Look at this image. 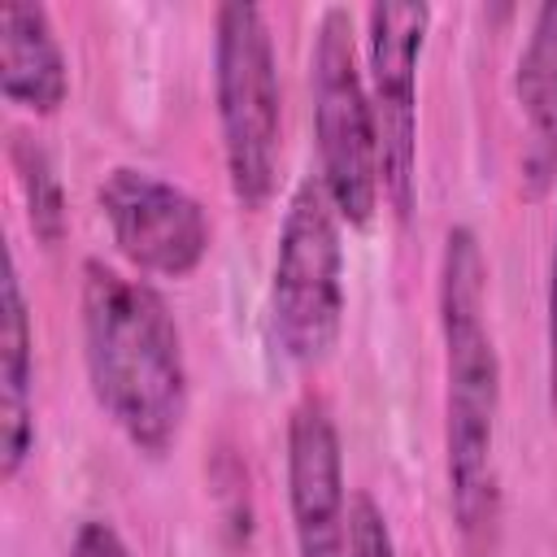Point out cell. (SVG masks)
Segmentation results:
<instances>
[{
    "mask_svg": "<svg viewBox=\"0 0 557 557\" xmlns=\"http://www.w3.org/2000/svg\"><path fill=\"white\" fill-rule=\"evenodd\" d=\"M440 339H444V474L448 509L474 557L500 540V352L487 326V257L470 226H448L440 248Z\"/></svg>",
    "mask_w": 557,
    "mask_h": 557,
    "instance_id": "6da1fadb",
    "label": "cell"
},
{
    "mask_svg": "<svg viewBox=\"0 0 557 557\" xmlns=\"http://www.w3.org/2000/svg\"><path fill=\"white\" fill-rule=\"evenodd\" d=\"M78 322L96 405L131 448L165 457L178 444L191 405L183 331L165 296L139 274L87 257Z\"/></svg>",
    "mask_w": 557,
    "mask_h": 557,
    "instance_id": "7a4b0ae2",
    "label": "cell"
},
{
    "mask_svg": "<svg viewBox=\"0 0 557 557\" xmlns=\"http://www.w3.org/2000/svg\"><path fill=\"white\" fill-rule=\"evenodd\" d=\"M213 100L231 196L261 209L278 183L283 87L265 9L252 0H226L213 13Z\"/></svg>",
    "mask_w": 557,
    "mask_h": 557,
    "instance_id": "3957f363",
    "label": "cell"
},
{
    "mask_svg": "<svg viewBox=\"0 0 557 557\" xmlns=\"http://www.w3.org/2000/svg\"><path fill=\"white\" fill-rule=\"evenodd\" d=\"M309 100H313V144L318 178L348 226H370L383 183H379V139L366 74L357 65L352 17L344 4H326L309 44Z\"/></svg>",
    "mask_w": 557,
    "mask_h": 557,
    "instance_id": "277c9868",
    "label": "cell"
},
{
    "mask_svg": "<svg viewBox=\"0 0 557 557\" xmlns=\"http://www.w3.org/2000/svg\"><path fill=\"white\" fill-rule=\"evenodd\" d=\"M339 213L318 174H305L283 209L274 270H270V322L278 348L296 366L331 357L344 326V235Z\"/></svg>",
    "mask_w": 557,
    "mask_h": 557,
    "instance_id": "5b68a950",
    "label": "cell"
},
{
    "mask_svg": "<svg viewBox=\"0 0 557 557\" xmlns=\"http://www.w3.org/2000/svg\"><path fill=\"white\" fill-rule=\"evenodd\" d=\"M435 9L370 4L366 9V91L379 139V183L396 218L418 200V65Z\"/></svg>",
    "mask_w": 557,
    "mask_h": 557,
    "instance_id": "8992f818",
    "label": "cell"
},
{
    "mask_svg": "<svg viewBox=\"0 0 557 557\" xmlns=\"http://www.w3.org/2000/svg\"><path fill=\"white\" fill-rule=\"evenodd\" d=\"M96 200L117 252L139 274L183 278L209 257V244H213L209 213L178 183L139 165H113Z\"/></svg>",
    "mask_w": 557,
    "mask_h": 557,
    "instance_id": "52a82bcc",
    "label": "cell"
},
{
    "mask_svg": "<svg viewBox=\"0 0 557 557\" xmlns=\"http://www.w3.org/2000/svg\"><path fill=\"white\" fill-rule=\"evenodd\" d=\"M287 513L296 557H348V487L335 413L322 396H305L287 413Z\"/></svg>",
    "mask_w": 557,
    "mask_h": 557,
    "instance_id": "ba28073f",
    "label": "cell"
},
{
    "mask_svg": "<svg viewBox=\"0 0 557 557\" xmlns=\"http://www.w3.org/2000/svg\"><path fill=\"white\" fill-rule=\"evenodd\" d=\"M513 96L522 113L518 174L522 191L535 200L557 183V0H544L531 17L513 65Z\"/></svg>",
    "mask_w": 557,
    "mask_h": 557,
    "instance_id": "9c48e42d",
    "label": "cell"
},
{
    "mask_svg": "<svg viewBox=\"0 0 557 557\" xmlns=\"http://www.w3.org/2000/svg\"><path fill=\"white\" fill-rule=\"evenodd\" d=\"M35 331L17 257L0 278V479L13 483L35 453Z\"/></svg>",
    "mask_w": 557,
    "mask_h": 557,
    "instance_id": "30bf717a",
    "label": "cell"
},
{
    "mask_svg": "<svg viewBox=\"0 0 557 557\" xmlns=\"http://www.w3.org/2000/svg\"><path fill=\"white\" fill-rule=\"evenodd\" d=\"M0 91L9 104L48 117L70 96V61L57 26L35 0L0 4Z\"/></svg>",
    "mask_w": 557,
    "mask_h": 557,
    "instance_id": "8fae6325",
    "label": "cell"
},
{
    "mask_svg": "<svg viewBox=\"0 0 557 557\" xmlns=\"http://www.w3.org/2000/svg\"><path fill=\"white\" fill-rule=\"evenodd\" d=\"M9 165L17 174L30 231L39 235V244H61V235H65V191H61V178L52 170V157L30 135L17 131L9 139Z\"/></svg>",
    "mask_w": 557,
    "mask_h": 557,
    "instance_id": "7c38bea8",
    "label": "cell"
},
{
    "mask_svg": "<svg viewBox=\"0 0 557 557\" xmlns=\"http://www.w3.org/2000/svg\"><path fill=\"white\" fill-rule=\"evenodd\" d=\"M348 527H352L348 557H396V540L387 531V518L370 496H352Z\"/></svg>",
    "mask_w": 557,
    "mask_h": 557,
    "instance_id": "4fadbf2b",
    "label": "cell"
},
{
    "mask_svg": "<svg viewBox=\"0 0 557 557\" xmlns=\"http://www.w3.org/2000/svg\"><path fill=\"white\" fill-rule=\"evenodd\" d=\"M70 557H135V553H131V544L117 535L113 522H104V518H87V522L74 531Z\"/></svg>",
    "mask_w": 557,
    "mask_h": 557,
    "instance_id": "5bb4252c",
    "label": "cell"
},
{
    "mask_svg": "<svg viewBox=\"0 0 557 557\" xmlns=\"http://www.w3.org/2000/svg\"><path fill=\"white\" fill-rule=\"evenodd\" d=\"M544 344H548V400L557 405V226H553L548 283H544Z\"/></svg>",
    "mask_w": 557,
    "mask_h": 557,
    "instance_id": "9a60e30c",
    "label": "cell"
}]
</instances>
